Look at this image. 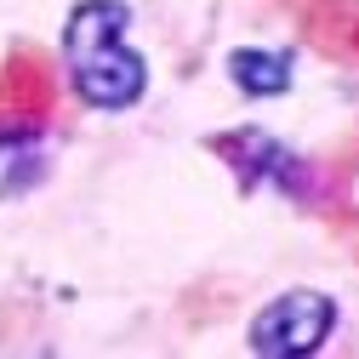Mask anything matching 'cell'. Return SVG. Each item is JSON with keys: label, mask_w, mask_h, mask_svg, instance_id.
<instances>
[{"label": "cell", "mask_w": 359, "mask_h": 359, "mask_svg": "<svg viewBox=\"0 0 359 359\" xmlns=\"http://www.w3.org/2000/svg\"><path fill=\"white\" fill-rule=\"evenodd\" d=\"M126 23L131 12L120 0H80L69 12V34H63V52H69V80L80 103L92 109H131L149 86L143 57L126 46Z\"/></svg>", "instance_id": "1"}, {"label": "cell", "mask_w": 359, "mask_h": 359, "mask_svg": "<svg viewBox=\"0 0 359 359\" xmlns=\"http://www.w3.org/2000/svg\"><path fill=\"white\" fill-rule=\"evenodd\" d=\"M229 74H234V86L240 92H251V97H280V92H291V57L285 52H234L229 57Z\"/></svg>", "instance_id": "6"}, {"label": "cell", "mask_w": 359, "mask_h": 359, "mask_svg": "<svg viewBox=\"0 0 359 359\" xmlns=\"http://www.w3.org/2000/svg\"><path fill=\"white\" fill-rule=\"evenodd\" d=\"M29 183H40V149L29 137H6L0 131V200L23 194Z\"/></svg>", "instance_id": "7"}, {"label": "cell", "mask_w": 359, "mask_h": 359, "mask_svg": "<svg viewBox=\"0 0 359 359\" xmlns=\"http://www.w3.org/2000/svg\"><path fill=\"white\" fill-rule=\"evenodd\" d=\"M308 40L320 46L325 57L337 63H359V12L348 6V0H320V6L308 12Z\"/></svg>", "instance_id": "5"}, {"label": "cell", "mask_w": 359, "mask_h": 359, "mask_svg": "<svg viewBox=\"0 0 359 359\" xmlns=\"http://www.w3.org/2000/svg\"><path fill=\"white\" fill-rule=\"evenodd\" d=\"M217 154L222 160H229L240 177H245V189H268V183H274V189H285V194H308V171H302V160L297 154H285L274 137H262V131H222V137H217Z\"/></svg>", "instance_id": "4"}, {"label": "cell", "mask_w": 359, "mask_h": 359, "mask_svg": "<svg viewBox=\"0 0 359 359\" xmlns=\"http://www.w3.org/2000/svg\"><path fill=\"white\" fill-rule=\"evenodd\" d=\"M52 103H57V74H52L46 52L18 46L0 63V131L6 137H29V131L46 126Z\"/></svg>", "instance_id": "3"}, {"label": "cell", "mask_w": 359, "mask_h": 359, "mask_svg": "<svg viewBox=\"0 0 359 359\" xmlns=\"http://www.w3.org/2000/svg\"><path fill=\"white\" fill-rule=\"evenodd\" d=\"M337 325V302L320 291H285L251 320V353L262 359H302Z\"/></svg>", "instance_id": "2"}]
</instances>
